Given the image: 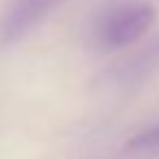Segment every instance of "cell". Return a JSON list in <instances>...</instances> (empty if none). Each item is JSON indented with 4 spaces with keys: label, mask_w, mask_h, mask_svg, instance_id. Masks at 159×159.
Segmentation results:
<instances>
[{
    "label": "cell",
    "mask_w": 159,
    "mask_h": 159,
    "mask_svg": "<svg viewBox=\"0 0 159 159\" xmlns=\"http://www.w3.org/2000/svg\"><path fill=\"white\" fill-rule=\"evenodd\" d=\"M155 22V9L150 5H129L113 11L102 24V42L109 48L126 46L139 39Z\"/></svg>",
    "instance_id": "cell-1"
},
{
    "label": "cell",
    "mask_w": 159,
    "mask_h": 159,
    "mask_svg": "<svg viewBox=\"0 0 159 159\" xmlns=\"http://www.w3.org/2000/svg\"><path fill=\"white\" fill-rule=\"evenodd\" d=\"M150 146H159V126L148 129L126 142V150H139V148H150Z\"/></svg>",
    "instance_id": "cell-2"
}]
</instances>
